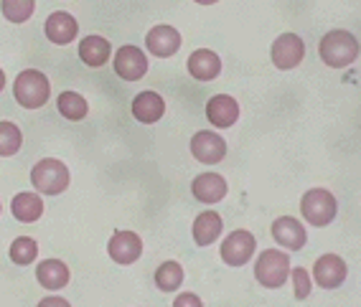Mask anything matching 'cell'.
I'll return each mask as SVG.
<instances>
[{
	"label": "cell",
	"instance_id": "1",
	"mask_svg": "<svg viewBox=\"0 0 361 307\" xmlns=\"http://www.w3.org/2000/svg\"><path fill=\"white\" fill-rule=\"evenodd\" d=\"M318 54H321L323 64L331 66V69H346L359 58V41H356L354 33L341 31H329L318 44Z\"/></svg>",
	"mask_w": 361,
	"mask_h": 307
},
{
	"label": "cell",
	"instance_id": "2",
	"mask_svg": "<svg viewBox=\"0 0 361 307\" xmlns=\"http://www.w3.org/2000/svg\"><path fill=\"white\" fill-rule=\"evenodd\" d=\"M13 96L23 109H41L49 102V96H51V84H49L44 71L23 69L16 77Z\"/></svg>",
	"mask_w": 361,
	"mask_h": 307
},
{
	"label": "cell",
	"instance_id": "3",
	"mask_svg": "<svg viewBox=\"0 0 361 307\" xmlns=\"http://www.w3.org/2000/svg\"><path fill=\"white\" fill-rule=\"evenodd\" d=\"M290 256L280 249H264L255 262V280L267 289H280L290 277Z\"/></svg>",
	"mask_w": 361,
	"mask_h": 307
},
{
	"label": "cell",
	"instance_id": "4",
	"mask_svg": "<svg viewBox=\"0 0 361 307\" xmlns=\"http://www.w3.org/2000/svg\"><path fill=\"white\" fill-rule=\"evenodd\" d=\"M69 168L64 165L56 158H44L33 165L31 170V183L39 193H46V196H59L69 188Z\"/></svg>",
	"mask_w": 361,
	"mask_h": 307
},
{
	"label": "cell",
	"instance_id": "5",
	"mask_svg": "<svg viewBox=\"0 0 361 307\" xmlns=\"http://www.w3.org/2000/svg\"><path fill=\"white\" fill-rule=\"evenodd\" d=\"M300 213L310 226H329L338 213L336 196L326 188H310L300 199Z\"/></svg>",
	"mask_w": 361,
	"mask_h": 307
},
{
	"label": "cell",
	"instance_id": "6",
	"mask_svg": "<svg viewBox=\"0 0 361 307\" xmlns=\"http://www.w3.org/2000/svg\"><path fill=\"white\" fill-rule=\"evenodd\" d=\"M270 58L280 71H290L295 66H300V61L305 58L303 39L298 33H283V36H278L270 49Z\"/></svg>",
	"mask_w": 361,
	"mask_h": 307
},
{
	"label": "cell",
	"instance_id": "7",
	"mask_svg": "<svg viewBox=\"0 0 361 307\" xmlns=\"http://www.w3.org/2000/svg\"><path fill=\"white\" fill-rule=\"evenodd\" d=\"M255 249H257L255 237H252L250 231L237 229L224 239L219 254H221V262L229 264V267H245L252 259V254H255Z\"/></svg>",
	"mask_w": 361,
	"mask_h": 307
},
{
	"label": "cell",
	"instance_id": "8",
	"mask_svg": "<svg viewBox=\"0 0 361 307\" xmlns=\"http://www.w3.org/2000/svg\"><path fill=\"white\" fill-rule=\"evenodd\" d=\"M191 155L204 165H216L224 161L226 155V142L221 134L212 132V130H201L191 137Z\"/></svg>",
	"mask_w": 361,
	"mask_h": 307
},
{
	"label": "cell",
	"instance_id": "9",
	"mask_svg": "<svg viewBox=\"0 0 361 307\" xmlns=\"http://www.w3.org/2000/svg\"><path fill=\"white\" fill-rule=\"evenodd\" d=\"M115 71L125 82H137L148 74V56L137 46H123L115 54Z\"/></svg>",
	"mask_w": 361,
	"mask_h": 307
},
{
	"label": "cell",
	"instance_id": "10",
	"mask_svg": "<svg viewBox=\"0 0 361 307\" xmlns=\"http://www.w3.org/2000/svg\"><path fill=\"white\" fill-rule=\"evenodd\" d=\"M270 234H272V239H275L280 246H285L288 251L303 249L305 242H308V231H305V226L293 216L275 218L270 226Z\"/></svg>",
	"mask_w": 361,
	"mask_h": 307
},
{
	"label": "cell",
	"instance_id": "11",
	"mask_svg": "<svg viewBox=\"0 0 361 307\" xmlns=\"http://www.w3.org/2000/svg\"><path fill=\"white\" fill-rule=\"evenodd\" d=\"M348 267L338 254H323L313 264V277L323 289H336L346 282Z\"/></svg>",
	"mask_w": 361,
	"mask_h": 307
},
{
	"label": "cell",
	"instance_id": "12",
	"mask_svg": "<svg viewBox=\"0 0 361 307\" xmlns=\"http://www.w3.org/2000/svg\"><path fill=\"white\" fill-rule=\"evenodd\" d=\"M107 254L117 264H133L142 254V239L135 231H115L107 242Z\"/></svg>",
	"mask_w": 361,
	"mask_h": 307
},
{
	"label": "cell",
	"instance_id": "13",
	"mask_svg": "<svg viewBox=\"0 0 361 307\" xmlns=\"http://www.w3.org/2000/svg\"><path fill=\"white\" fill-rule=\"evenodd\" d=\"M180 33L173 26H155L145 36V49L158 58H171L180 49Z\"/></svg>",
	"mask_w": 361,
	"mask_h": 307
},
{
	"label": "cell",
	"instance_id": "14",
	"mask_svg": "<svg viewBox=\"0 0 361 307\" xmlns=\"http://www.w3.org/2000/svg\"><path fill=\"white\" fill-rule=\"evenodd\" d=\"M44 33H46V39L51 41V44L66 46V44H71V41L77 39L79 23H77V18H74L71 13H66V11H56V13H51L49 18H46Z\"/></svg>",
	"mask_w": 361,
	"mask_h": 307
},
{
	"label": "cell",
	"instance_id": "15",
	"mask_svg": "<svg viewBox=\"0 0 361 307\" xmlns=\"http://www.w3.org/2000/svg\"><path fill=\"white\" fill-rule=\"evenodd\" d=\"M188 74L199 82H212L221 74V58L219 54H214L212 49H196L186 61Z\"/></svg>",
	"mask_w": 361,
	"mask_h": 307
},
{
	"label": "cell",
	"instance_id": "16",
	"mask_svg": "<svg viewBox=\"0 0 361 307\" xmlns=\"http://www.w3.org/2000/svg\"><path fill=\"white\" fill-rule=\"evenodd\" d=\"M226 191H229V186H226L224 175H219V173H201V175H196L194 183H191L194 199L209 206L219 203L226 196Z\"/></svg>",
	"mask_w": 361,
	"mask_h": 307
},
{
	"label": "cell",
	"instance_id": "17",
	"mask_svg": "<svg viewBox=\"0 0 361 307\" xmlns=\"http://www.w3.org/2000/svg\"><path fill=\"white\" fill-rule=\"evenodd\" d=\"M207 120L212 122L214 127H232L234 122L239 120V104L234 96L229 94H216L207 102Z\"/></svg>",
	"mask_w": 361,
	"mask_h": 307
},
{
	"label": "cell",
	"instance_id": "18",
	"mask_svg": "<svg viewBox=\"0 0 361 307\" xmlns=\"http://www.w3.org/2000/svg\"><path fill=\"white\" fill-rule=\"evenodd\" d=\"M166 115V102L158 92H140L133 99V117L142 125H155Z\"/></svg>",
	"mask_w": 361,
	"mask_h": 307
},
{
	"label": "cell",
	"instance_id": "19",
	"mask_svg": "<svg viewBox=\"0 0 361 307\" xmlns=\"http://www.w3.org/2000/svg\"><path fill=\"white\" fill-rule=\"evenodd\" d=\"M112 56V46L107 39L97 36V33H92V36H84L82 44H79V58H82L84 64L92 66V69H99L110 61Z\"/></svg>",
	"mask_w": 361,
	"mask_h": 307
},
{
	"label": "cell",
	"instance_id": "20",
	"mask_svg": "<svg viewBox=\"0 0 361 307\" xmlns=\"http://www.w3.org/2000/svg\"><path fill=\"white\" fill-rule=\"evenodd\" d=\"M36 280L44 289L56 292V289L69 284V267L61 259H44L36 269Z\"/></svg>",
	"mask_w": 361,
	"mask_h": 307
},
{
	"label": "cell",
	"instance_id": "21",
	"mask_svg": "<svg viewBox=\"0 0 361 307\" xmlns=\"http://www.w3.org/2000/svg\"><path fill=\"white\" fill-rule=\"evenodd\" d=\"M194 242L199 246H212L216 239L221 237V231H224V221L216 211H204L196 216L194 221Z\"/></svg>",
	"mask_w": 361,
	"mask_h": 307
},
{
	"label": "cell",
	"instance_id": "22",
	"mask_svg": "<svg viewBox=\"0 0 361 307\" xmlns=\"http://www.w3.org/2000/svg\"><path fill=\"white\" fill-rule=\"evenodd\" d=\"M11 211L18 218L20 224H33L39 221L41 213H44V201H41V193H18L13 201H11Z\"/></svg>",
	"mask_w": 361,
	"mask_h": 307
},
{
	"label": "cell",
	"instance_id": "23",
	"mask_svg": "<svg viewBox=\"0 0 361 307\" xmlns=\"http://www.w3.org/2000/svg\"><path fill=\"white\" fill-rule=\"evenodd\" d=\"M56 109L59 115L64 117V120H71V122H79L87 117L90 107H87V99H84L79 92H61L56 99Z\"/></svg>",
	"mask_w": 361,
	"mask_h": 307
},
{
	"label": "cell",
	"instance_id": "24",
	"mask_svg": "<svg viewBox=\"0 0 361 307\" xmlns=\"http://www.w3.org/2000/svg\"><path fill=\"white\" fill-rule=\"evenodd\" d=\"M183 284V267L178 262H163L155 272V287L161 292H176Z\"/></svg>",
	"mask_w": 361,
	"mask_h": 307
},
{
	"label": "cell",
	"instance_id": "25",
	"mask_svg": "<svg viewBox=\"0 0 361 307\" xmlns=\"http://www.w3.org/2000/svg\"><path fill=\"white\" fill-rule=\"evenodd\" d=\"M8 254H11V262L13 264L28 267V264H33L36 262V256H39V244H36V239H31V237H18L13 244H11Z\"/></svg>",
	"mask_w": 361,
	"mask_h": 307
},
{
	"label": "cell",
	"instance_id": "26",
	"mask_svg": "<svg viewBox=\"0 0 361 307\" xmlns=\"http://www.w3.org/2000/svg\"><path fill=\"white\" fill-rule=\"evenodd\" d=\"M23 145V132L18 130L16 122L3 120L0 122V158H11Z\"/></svg>",
	"mask_w": 361,
	"mask_h": 307
},
{
	"label": "cell",
	"instance_id": "27",
	"mask_svg": "<svg viewBox=\"0 0 361 307\" xmlns=\"http://www.w3.org/2000/svg\"><path fill=\"white\" fill-rule=\"evenodd\" d=\"M36 11V0H0V13L11 23H26Z\"/></svg>",
	"mask_w": 361,
	"mask_h": 307
},
{
	"label": "cell",
	"instance_id": "28",
	"mask_svg": "<svg viewBox=\"0 0 361 307\" xmlns=\"http://www.w3.org/2000/svg\"><path fill=\"white\" fill-rule=\"evenodd\" d=\"M290 277H293V287H295V297L298 300H305L310 294V275L305 267H295L290 269Z\"/></svg>",
	"mask_w": 361,
	"mask_h": 307
},
{
	"label": "cell",
	"instance_id": "29",
	"mask_svg": "<svg viewBox=\"0 0 361 307\" xmlns=\"http://www.w3.org/2000/svg\"><path fill=\"white\" fill-rule=\"evenodd\" d=\"M173 305L176 307H183V305H194V307H199L201 305V300L196 297V294H178L173 300Z\"/></svg>",
	"mask_w": 361,
	"mask_h": 307
},
{
	"label": "cell",
	"instance_id": "30",
	"mask_svg": "<svg viewBox=\"0 0 361 307\" xmlns=\"http://www.w3.org/2000/svg\"><path fill=\"white\" fill-rule=\"evenodd\" d=\"M41 305H66V300H61V297H46V300H41Z\"/></svg>",
	"mask_w": 361,
	"mask_h": 307
},
{
	"label": "cell",
	"instance_id": "31",
	"mask_svg": "<svg viewBox=\"0 0 361 307\" xmlns=\"http://www.w3.org/2000/svg\"><path fill=\"white\" fill-rule=\"evenodd\" d=\"M3 89H6V71L0 69V92H3Z\"/></svg>",
	"mask_w": 361,
	"mask_h": 307
},
{
	"label": "cell",
	"instance_id": "32",
	"mask_svg": "<svg viewBox=\"0 0 361 307\" xmlns=\"http://www.w3.org/2000/svg\"><path fill=\"white\" fill-rule=\"evenodd\" d=\"M194 3H199V6H214V3H219V0H194Z\"/></svg>",
	"mask_w": 361,
	"mask_h": 307
},
{
	"label": "cell",
	"instance_id": "33",
	"mask_svg": "<svg viewBox=\"0 0 361 307\" xmlns=\"http://www.w3.org/2000/svg\"><path fill=\"white\" fill-rule=\"evenodd\" d=\"M0 211H3V206H0Z\"/></svg>",
	"mask_w": 361,
	"mask_h": 307
}]
</instances>
